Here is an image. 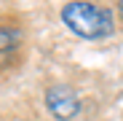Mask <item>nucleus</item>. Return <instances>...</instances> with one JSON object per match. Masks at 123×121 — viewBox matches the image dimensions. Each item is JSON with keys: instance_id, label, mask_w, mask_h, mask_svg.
I'll return each instance as SVG.
<instances>
[{"instance_id": "f257e3e1", "label": "nucleus", "mask_w": 123, "mask_h": 121, "mask_svg": "<svg viewBox=\"0 0 123 121\" xmlns=\"http://www.w3.org/2000/svg\"><path fill=\"white\" fill-rule=\"evenodd\" d=\"M62 22H64L67 30H72L83 40L107 38L115 30L112 11L102 8L96 3H88V0H72V3H67L64 8H62Z\"/></svg>"}, {"instance_id": "f03ea898", "label": "nucleus", "mask_w": 123, "mask_h": 121, "mask_svg": "<svg viewBox=\"0 0 123 121\" xmlns=\"http://www.w3.org/2000/svg\"><path fill=\"white\" fill-rule=\"evenodd\" d=\"M46 105L56 121H72L80 113V97L70 86H51L46 92Z\"/></svg>"}, {"instance_id": "7ed1b4c3", "label": "nucleus", "mask_w": 123, "mask_h": 121, "mask_svg": "<svg viewBox=\"0 0 123 121\" xmlns=\"http://www.w3.org/2000/svg\"><path fill=\"white\" fill-rule=\"evenodd\" d=\"M19 43H22V32L16 27H0V62L13 54Z\"/></svg>"}, {"instance_id": "20e7f679", "label": "nucleus", "mask_w": 123, "mask_h": 121, "mask_svg": "<svg viewBox=\"0 0 123 121\" xmlns=\"http://www.w3.org/2000/svg\"><path fill=\"white\" fill-rule=\"evenodd\" d=\"M118 14H120V19H123V0L118 3Z\"/></svg>"}]
</instances>
